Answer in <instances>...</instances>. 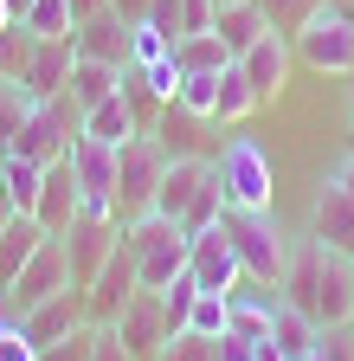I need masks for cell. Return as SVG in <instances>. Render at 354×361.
I'll use <instances>...</instances> for the list:
<instances>
[{"label":"cell","instance_id":"cell-20","mask_svg":"<svg viewBox=\"0 0 354 361\" xmlns=\"http://www.w3.org/2000/svg\"><path fill=\"white\" fill-rule=\"evenodd\" d=\"M271 323H277V297H264V284H239V290L226 297V329H232V336L271 342Z\"/></svg>","mask_w":354,"mask_h":361},{"label":"cell","instance_id":"cell-51","mask_svg":"<svg viewBox=\"0 0 354 361\" xmlns=\"http://www.w3.org/2000/svg\"><path fill=\"white\" fill-rule=\"evenodd\" d=\"M219 7H226V0H219Z\"/></svg>","mask_w":354,"mask_h":361},{"label":"cell","instance_id":"cell-48","mask_svg":"<svg viewBox=\"0 0 354 361\" xmlns=\"http://www.w3.org/2000/svg\"><path fill=\"white\" fill-rule=\"evenodd\" d=\"M348 129H354V71H348Z\"/></svg>","mask_w":354,"mask_h":361},{"label":"cell","instance_id":"cell-50","mask_svg":"<svg viewBox=\"0 0 354 361\" xmlns=\"http://www.w3.org/2000/svg\"><path fill=\"white\" fill-rule=\"evenodd\" d=\"M348 271H354V258H348Z\"/></svg>","mask_w":354,"mask_h":361},{"label":"cell","instance_id":"cell-32","mask_svg":"<svg viewBox=\"0 0 354 361\" xmlns=\"http://www.w3.org/2000/svg\"><path fill=\"white\" fill-rule=\"evenodd\" d=\"M251 7H258L264 20H271V32H284V39H296V32H303V20H309V13H316V7H322V0H251Z\"/></svg>","mask_w":354,"mask_h":361},{"label":"cell","instance_id":"cell-16","mask_svg":"<svg viewBox=\"0 0 354 361\" xmlns=\"http://www.w3.org/2000/svg\"><path fill=\"white\" fill-rule=\"evenodd\" d=\"M71 65H77V39L71 32L65 39H39L20 84L32 90V104H46V97H58V90H71Z\"/></svg>","mask_w":354,"mask_h":361},{"label":"cell","instance_id":"cell-19","mask_svg":"<svg viewBox=\"0 0 354 361\" xmlns=\"http://www.w3.org/2000/svg\"><path fill=\"white\" fill-rule=\"evenodd\" d=\"M77 59H97V65H129V20L122 13H91V20H77Z\"/></svg>","mask_w":354,"mask_h":361},{"label":"cell","instance_id":"cell-23","mask_svg":"<svg viewBox=\"0 0 354 361\" xmlns=\"http://www.w3.org/2000/svg\"><path fill=\"white\" fill-rule=\"evenodd\" d=\"M46 239H52V233H46L32 213H13V219H7V233H0V290L20 278V264H26L39 245H46Z\"/></svg>","mask_w":354,"mask_h":361},{"label":"cell","instance_id":"cell-53","mask_svg":"<svg viewBox=\"0 0 354 361\" xmlns=\"http://www.w3.org/2000/svg\"><path fill=\"white\" fill-rule=\"evenodd\" d=\"M348 7H354V0H348Z\"/></svg>","mask_w":354,"mask_h":361},{"label":"cell","instance_id":"cell-52","mask_svg":"<svg viewBox=\"0 0 354 361\" xmlns=\"http://www.w3.org/2000/svg\"><path fill=\"white\" fill-rule=\"evenodd\" d=\"M0 161H7V155H0Z\"/></svg>","mask_w":354,"mask_h":361},{"label":"cell","instance_id":"cell-27","mask_svg":"<svg viewBox=\"0 0 354 361\" xmlns=\"http://www.w3.org/2000/svg\"><path fill=\"white\" fill-rule=\"evenodd\" d=\"M258 110V90H251V78L239 71V59L219 71V110H213V123H245Z\"/></svg>","mask_w":354,"mask_h":361},{"label":"cell","instance_id":"cell-21","mask_svg":"<svg viewBox=\"0 0 354 361\" xmlns=\"http://www.w3.org/2000/svg\"><path fill=\"white\" fill-rule=\"evenodd\" d=\"M84 135H97V142H129V135H142V123H136V104H129L122 97V84L110 90V97L103 104H91V110H84Z\"/></svg>","mask_w":354,"mask_h":361},{"label":"cell","instance_id":"cell-33","mask_svg":"<svg viewBox=\"0 0 354 361\" xmlns=\"http://www.w3.org/2000/svg\"><path fill=\"white\" fill-rule=\"evenodd\" d=\"M226 297L232 290H200L194 310H187V329L194 336H226Z\"/></svg>","mask_w":354,"mask_h":361},{"label":"cell","instance_id":"cell-30","mask_svg":"<svg viewBox=\"0 0 354 361\" xmlns=\"http://www.w3.org/2000/svg\"><path fill=\"white\" fill-rule=\"evenodd\" d=\"M174 104L213 123V110H219V71H181V84H174Z\"/></svg>","mask_w":354,"mask_h":361},{"label":"cell","instance_id":"cell-35","mask_svg":"<svg viewBox=\"0 0 354 361\" xmlns=\"http://www.w3.org/2000/svg\"><path fill=\"white\" fill-rule=\"evenodd\" d=\"M32 45H39V39H32L20 20H13L7 32H0V78H26V59H32Z\"/></svg>","mask_w":354,"mask_h":361},{"label":"cell","instance_id":"cell-25","mask_svg":"<svg viewBox=\"0 0 354 361\" xmlns=\"http://www.w3.org/2000/svg\"><path fill=\"white\" fill-rule=\"evenodd\" d=\"M7 161H0V194H7L20 213H32V200H39V180H46V161H26V155H13V149H0Z\"/></svg>","mask_w":354,"mask_h":361},{"label":"cell","instance_id":"cell-22","mask_svg":"<svg viewBox=\"0 0 354 361\" xmlns=\"http://www.w3.org/2000/svg\"><path fill=\"white\" fill-rule=\"evenodd\" d=\"M213 32L226 39V52H232V59H245L251 45H258L264 32H271V20H264V13L251 7V0H226V7L213 13Z\"/></svg>","mask_w":354,"mask_h":361},{"label":"cell","instance_id":"cell-40","mask_svg":"<svg viewBox=\"0 0 354 361\" xmlns=\"http://www.w3.org/2000/svg\"><path fill=\"white\" fill-rule=\"evenodd\" d=\"M258 348H264V342L232 336V329H226V336H213V361H258Z\"/></svg>","mask_w":354,"mask_h":361},{"label":"cell","instance_id":"cell-11","mask_svg":"<svg viewBox=\"0 0 354 361\" xmlns=\"http://www.w3.org/2000/svg\"><path fill=\"white\" fill-rule=\"evenodd\" d=\"M142 284H136V245H129V233H122V245L103 258V271L91 278V290H84V303H91V323H116V310L136 297Z\"/></svg>","mask_w":354,"mask_h":361},{"label":"cell","instance_id":"cell-12","mask_svg":"<svg viewBox=\"0 0 354 361\" xmlns=\"http://www.w3.org/2000/svg\"><path fill=\"white\" fill-rule=\"evenodd\" d=\"M116 336H122V348L136 355V361H155L161 355V342H167V316H161V290H136L122 310H116V323H110Z\"/></svg>","mask_w":354,"mask_h":361},{"label":"cell","instance_id":"cell-6","mask_svg":"<svg viewBox=\"0 0 354 361\" xmlns=\"http://www.w3.org/2000/svg\"><path fill=\"white\" fill-rule=\"evenodd\" d=\"M129 245H136V284L142 290H167L187 271L194 233H187V226H174V219H161V213H142L136 226H129Z\"/></svg>","mask_w":354,"mask_h":361},{"label":"cell","instance_id":"cell-24","mask_svg":"<svg viewBox=\"0 0 354 361\" xmlns=\"http://www.w3.org/2000/svg\"><path fill=\"white\" fill-rule=\"evenodd\" d=\"M316 336H322V329L309 323V316H303L296 303H284V297H277V323H271V348H277L284 361H303L309 348H316Z\"/></svg>","mask_w":354,"mask_h":361},{"label":"cell","instance_id":"cell-37","mask_svg":"<svg viewBox=\"0 0 354 361\" xmlns=\"http://www.w3.org/2000/svg\"><path fill=\"white\" fill-rule=\"evenodd\" d=\"M129 71H136L161 104H174V84H181V65H174V52H167V59H155V65H129Z\"/></svg>","mask_w":354,"mask_h":361},{"label":"cell","instance_id":"cell-54","mask_svg":"<svg viewBox=\"0 0 354 361\" xmlns=\"http://www.w3.org/2000/svg\"><path fill=\"white\" fill-rule=\"evenodd\" d=\"M348 149H354V142H348Z\"/></svg>","mask_w":354,"mask_h":361},{"label":"cell","instance_id":"cell-39","mask_svg":"<svg viewBox=\"0 0 354 361\" xmlns=\"http://www.w3.org/2000/svg\"><path fill=\"white\" fill-rule=\"evenodd\" d=\"M0 361H39V348H32V336L13 323V316H0Z\"/></svg>","mask_w":354,"mask_h":361},{"label":"cell","instance_id":"cell-43","mask_svg":"<svg viewBox=\"0 0 354 361\" xmlns=\"http://www.w3.org/2000/svg\"><path fill=\"white\" fill-rule=\"evenodd\" d=\"M110 13H122L129 26H136V20H148V0H110Z\"/></svg>","mask_w":354,"mask_h":361},{"label":"cell","instance_id":"cell-49","mask_svg":"<svg viewBox=\"0 0 354 361\" xmlns=\"http://www.w3.org/2000/svg\"><path fill=\"white\" fill-rule=\"evenodd\" d=\"M348 329H354V310H348Z\"/></svg>","mask_w":354,"mask_h":361},{"label":"cell","instance_id":"cell-15","mask_svg":"<svg viewBox=\"0 0 354 361\" xmlns=\"http://www.w3.org/2000/svg\"><path fill=\"white\" fill-rule=\"evenodd\" d=\"M84 213V188H77V174H71V161L58 155V161H46V180H39V200H32V219L46 226V233L58 239L65 226Z\"/></svg>","mask_w":354,"mask_h":361},{"label":"cell","instance_id":"cell-34","mask_svg":"<svg viewBox=\"0 0 354 361\" xmlns=\"http://www.w3.org/2000/svg\"><path fill=\"white\" fill-rule=\"evenodd\" d=\"M167 52H174V39H167L161 26H148V20L129 26V65H155V59H167Z\"/></svg>","mask_w":354,"mask_h":361},{"label":"cell","instance_id":"cell-28","mask_svg":"<svg viewBox=\"0 0 354 361\" xmlns=\"http://www.w3.org/2000/svg\"><path fill=\"white\" fill-rule=\"evenodd\" d=\"M20 26L32 39H65V32H77V13H71V0H26Z\"/></svg>","mask_w":354,"mask_h":361},{"label":"cell","instance_id":"cell-8","mask_svg":"<svg viewBox=\"0 0 354 361\" xmlns=\"http://www.w3.org/2000/svg\"><path fill=\"white\" fill-rule=\"evenodd\" d=\"M77 135H84V104L71 97V90H58V97H46V104L26 110V123H20V135H13L7 149L26 155V161H58Z\"/></svg>","mask_w":354,"mask_h":361},{"label":"cell","instance_id":"cell-13","mask_svg":"<svg viewBox=\"0 0 354 361\" xmlns=\"http://www.w3.org/2000/svg\"><path fill=\"white\" fill-rule=\"evenodd\" d=\"M84 323H91V303H84V290H77V284H65L58 297H46L39 310H26V316H20V329L32 336V348H52V342L77 336Z\"/></svg>","mask_w":354,"mask_h":361},{"label":"cell","instance_id":"cell-7","mask_svg":"<svg viewBox=\"0 0 354 361\" xmlns=\"http://www.w3.org/2000/svg\"><path fill=\"white\" fill-rule=\"evenodd\" d=\"M290 45H296V59H303L309 71L348 78V71H354V7H348V0H322V7L303 20V32H296Z\"/></svg>","mask_w":354,"mask_h":361},{"label":"cell","instance_id":"cell-3","mask_svg":"<svg viewBox=\"0 0 354 361\" xmlns=\"http://www.w3.org/2000/svg\"><path fill=\"white\" fill-rule=\"evenodd\" d=\"M219 226H226V239H232V252H239L245 284L277 290V284H284V264H290V239H284V226L271 219V207H226V213H219Z\"/></svg>","mask_w":354,"mask_h":361},{"label":"cell","instance_id":"cell-2","mask_svg":"<svg viewBox=\"0 0 354 361\" xmlns=\"http://www.w3.org/2000/svg\"><path fill=\"white\" fill-rule=\"evenodd\" d=\"M155 213L187 226V233H206V226H219V213H226V188H219V174L206 155H174L161 188H155Z\"/></svg>","mask_w":354,"mask_h":361},{"label":"cell","instance_id":"cell-5","mask_svg":"<svg viewBox=\"0 0 354 361\" xmlns=\"http://www.w3.org/2000/svg\"><path fill=\"white\" fill-rule=\"evenodd\" d=\"M213 174L226 188V207H277V168L258 135H226L213 149Z\"/></svg>","mask_w":354,"mask_h":361},{"label":"cell","instance_id":"cell-36","mask_svg":"<svg viewBox=\"0 0 354 361\" xmlns=\"http://www.w3.org/2000/svg\"><path fill=\"white\" fill-rule=\"evenodd\" d=\"M97 355V323H84L77 336H65V342H52V348H39V361H91Z\"/></svg>","mask_w":354,"mask_h":361},{"label":"cell","instance_id":"cell-17","mask_svg":"<svg viewBox=\"0 0 354 361\" xmlns=\"http://www.w3.org/2000/svg\"><path fill=\"white\" fill-rule=\"evenodd\" d=\"M290 59H296V45H290L284 32H264L251 52L239 59V71H245V78H251V90H258V104H271L277 90L290 84Z\"/></svg>","mask_w":354,"mask_h":361},{"label":"cell","instance_id":"cell-26","mask_svg":"<svg viewBox=\"0 0 354 361\" xmlns=\"http://www.w3.org/2000/svg\"><path fill=\"white\" fill-rule=\"evenodd\" d=\"M174 65H181V71H226L232 52H226L219 32H181V39H174Z\"/></svg>","mask_w":354,"mask_h":361},{"label":"cell","instance_id":"cell-41","mask_svg":"<svg viewBox=\"0 0 354 361\" xmlns=\"http://www.w3.org/2000/svg\"><path fill=\"white\" fill-rule=\"evenodd\" d=\"M219 0H181V32H213Z\"/></svg>","mask_w":354,"mask_h":361},{"label":"cell","instance_id":"cell-14","mask_svg":"<svg viewBox=\"0 0 354 361\" xmlns=\"http://www.w3.org/2000/svg\"><path fill=\"white\" fill-rule=\"evenodd\" d=\"M187 271L200 290H239L245 271H239V252L226 239V226H206V233H194V252H187Z\"/></svg>","mask_w":354,"mask_h":361},{"label":"cell","instance_id":"cell-9","mask_svg":"<svg viewBox=\"0 0 354 361\" xmlns=\"http://www.w3.org/2000/svg\"><path fill=\"white\" fill-rule=\"evenodd\" d=\"M65 284H71V252H65V239H46V245H39V252L20 264V278L0 290V310H7L13 323H20L26 310H39L46 297H58Z\"/></svg>","mask_w":354,"mask_h":361},{"label":"cell","instance_id":"cell-18","mask_svg":"<svg viewBox=\"0 0 354 361\" xmlns=\"http://www.w3.org/2000/svg\"><path fill=\"white\" fill-rule=\"evenodd\" d=\"M309 233H316L322 245H335V252H348V258H354V200H348V188H341L335 174L322 180L316 207H309Z\"/></svg>","mask_w":354,"mask_h":361},{"label":"cell","instance_id":"cell-44","mask_svg":"<svg viewBox=\"0 0 354 361\" xmlns=\"http://www.w3.org/2000/svg\"><path fill=\"white\" fill-rule=\"evenodd\" d=\"M335 180H341V188H348V200H354V149H348V155L335 161Z\"/></svg>","mask_w":354,"mask_h":361},{"label":"cell","instance_id":"cell-46","mask_svg":"<svg viewBox=\"0 0 354 361\" xmlns=\"http://www.w3.org/2000/svg\"><path fill=\"white\" fill-rule=\"evenodd\" d=\"M13 20H20V7H13V0H0V32H7Z\"/></svg>","mask_w":354,"mask_h":361},{"label":"cell","instance_id":"cell-47","mask_svg":"<svg viewBox=\"0 0 354 361\" xmlns=\"http://www.w3.org/2000/svg\"><path fill=\"white\" fill-rule=\"evenodd\" d=\"M13 213H20V207H13L7 194H0V233H7V219H13Z\"/></svg>","mask_w":354,"mask_h":361},{"label":"cell","instance_id":"cell-45","mask_svg":"<svg viewBox=\"0 0 354 361\" xmlns=\"http://www.w3.org/2000/svg\"><path fill=\"white\" fill-rule=\"evenodd\" d=\"M103 7H110V0H71V13H77V20H91V13H103Z\"/></svg>","mask_w":354,"mask_h":361},{"label":"cell","instance_id":"cell-31","mask_svg":"<svg viewBox=\"0 0 354 361\" xmlns=\"http://www.w3.org/2000/svg\"><path fill=\"white\" fill-rule=\"evenodd\" d=\"M26 110H32V90H26L20 78H0V149H7L13 135H20Z\"/></svg>","mask_w":354,"mask_h":361},{"label":"cell","instance_id":"cell-42","mask_svg":"<svg viewBox=\"0 0 354 361\" xmlns=\"http://www.w3.org/2000/svg\"><path fill=\"white\" fill-rule=\"evenodd\" d=\"M91 361H136V355L122 348V336H116L110 323H97V355H91Z\"/></svg>","mask_w":354,"mask_h":361},{"label":"cell","instance_id":"cell-10","mask_svg":"<svg viewBox=\"0 0 354 361\" xmlns=\"http://www.w3.org/2000/svg\"><path fill=\"white\" fill-rule=\"evenodd\" d=\"M77 188H84V213H110V194H116V142H97V135H77L65 149ZM116 219V213H110Z\"/></svg>","mask_w":354,"mask_h":361},{"label":"cell","instance_id":"cell-1","mask_svg":"<svg viewBox=\"0 0 354 361\" xmlns=\"http://www.w3.org/2000/svg\"><path fill=\"white\" fill-rule=\"evenodd\" d=\"M284 303H296L316 329H335L348 323V310H354V271H348V252L322 245L316 233H303L290 245V264H284Z\"/></svg>","mask_w":354,"mask_h":361},{"label":"cell","instance_id":"cell-29","mask_svg":"<svg viewBox=\"0 0 354 361\" xmlns=\"http://www.w3.org/2000/svg\"><path fill=\"white\" fill-rule=\"evenodd\" d=\"M116 84H122V65H97V59H77V65H71V97H77L84 110L103 104Z\"/></svg>","mask_w":354,"mask_h":361},{"label":"cell","instance_id":"cell-4","mask_svg":"<svg viewBox=\"0 0 354 361\" xmlns=\"http://www.w3.org/2000/svg\"><path fill=\"white\" fill-rule=\"evenodd\" d=\"M167 161L174 155L155 142V135H129V142L116 149V194H110L116 226H136L142 213H155V188H161Z\"/></svg>","mask_w":354,"mask_h":361},{"label":"cell","instance_id":"cell-38","mask_svg":"<svg viewBox=\"0 0 354 361\" xmlns=\"http://www.w3.org/2000/svg\"><path fill=\"white\" fill-rule=\"evenodd\" d=\"M155 361H213V336L181 329V336H167V342H161V355H155Z\"/></svg>","mask_w":354,"mask_h":361}]
</instances>
